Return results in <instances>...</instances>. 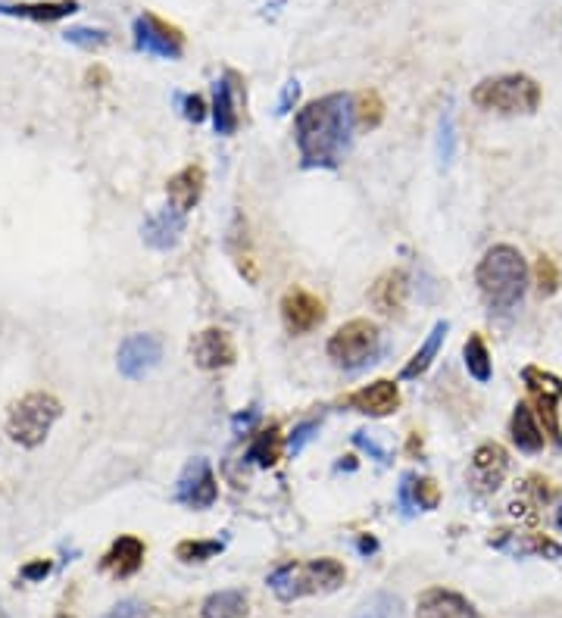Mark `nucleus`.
<instances>
[{"label": "nucleus", "mask_w": 562, "mask_h": 618, "mask_svg": "<svg viewBox=\"0 0 562 618\" xmlns=\"http://www.w3.org/2000/svg\"><path fill=\"white\" fill-rule=\"evenodd\" d=\"M353 128V97L325 94L297 113L294 141L303 169H338Z\"/></svg>", "instance_id": "f257e3e1"}, {"label": "nucleus", "mask_w": 562, "mask_h": 618, "mask_svg": "<svg viewBox=\"0 0 562 618\" xmlns=\"http://www.w3.org/2000/svg\"><path fill=\"white\" fill-rule=\"evenodd\" d=\"M475 285L484 303L494 309H513L528 291V263L513 244H497L481 256Z\"/></svg>", "instance_id": "f03ea898"}, {"label": "nucleus", "mask_w": 562, "mask_h": 618, "mask_svg": "<svg viewBox=\"0 0 562 618\" xmlns=\"http://www.w3.org/2000/svg\"><path fill=\"white\" fill-rule=\"evenodd\" d=\"M344 581H347V569L338 559H328V556L310 562H285L269 575V587L281 603L313 597V594H335Z\"/></svg>", "instance_id": "7ed1b4c3"}, {"label": "nucleus", "mask_w": 562, "mask_h": 618, "mask_svg": "<svg viewBox=\"0 0 562 618\" xmlns=\"http://www.w3.org/2000/svg\"><path fill=\"white\" fill-rule=\"evenodd\" d=\"M472 103L500 116H531L541 107V85L525 72L491 75L472 88Z\"/></svg>", "instance_id": "20e7f679"}, {"label": "nucleus", "mask_w": 562, "mask_h": 618, "mask_svg": "<svg viewBox=\"0 0 562 618\" xmlns=\"http://www.w3.org/2000/svg\"><path fill=\"white\" fill-rule=\"evenodd\" d=\"M60 416H63V403L54 394L32 391L10 406L7 434H10L13 444H19L25 450H35L38 444H44V437L50 434V428H54V422Z\"/></svg>", "instance_id": "39448f33"}, {"label": "nucleus", "mask_w": 562, "mask_h": 618, "mask_svg": "<svg viewBox=\"0 0 562 618\" xmlns=\"http://www.w3.org/2000/svg\"><path fill=\"white\" fill-rule=\"evenodd\" d=\"M328 359L341 369H363L381 350V331L369 319H350L328 338Z\"/></svg>", "instance_id": "423d86ee"}, {"label": "nucleus", "mask_w": 562, "mask_h": 618, "mask_svg": "<svg viewBox=\"0 0 562 618\" xmlns=\"http://www.w3.org/2000/svg\"><path fill=\"white\" fill-rule=\"evenodd\" d=\"M522 381L534 400V412H538L544 434L553 441L556 450H562V425H559V400H562V378L553 372H544L538 366H525Z\"/></svg>", "instance_id": "0eeeda50"}, {"label": "nucleus", "mask_w": 562, "mask_h": 618, "mask_svg": "<svg viewBox=\"0 0 562 618\" xmlns=\"http://www.w3.org/2000/svg\"><path fill=\"white\" fill-rule=\"evenodd\" d=\"M135 47L141 54H153L163 60H178L185 54V35L182 29H175L166 19L153 16V13H141L135 19Z\"/></svg>", "instance_id": "6e6552de"}, {"label": "nucleus", "mask_w": 562, "mask_h": 618, "mask_svg": "<svg viewBox=\"0 0 562 618\" xmlns=\"http://www.w3.org/2000/svg\"><path fill=\"white\" fill-rule=\"evenodd\" d=\"M219 497V487H216V475H213V466L210 459H191L182 478L175 484V500L188 506V509H210Z\"/></svg>", "instance_id": "1a4fd4ad"}, {"label": "nucleus", "mask_w": 562, "mask_h": 618, "mask_svg": "<svg viewBox=\"0 0 562 618\" xmlns=\"http://www.w3.org/2000/svg\"><path fill=\"white\" fill-rule=\"evenodd\" d=\"M160 359H163V344L157 334H129L119 347V372L138 381L157 369Z\"/></svg>", "instance_id": "9d476101"}, {"label": "nucleus", "mask_w": 562, "mask_h": 618, "mask_svg": "<svg viewBox=\"0 0 562 618\" xmlns=\"http://www.w3.org/2000/svg\"><path fill=\"white\" fill-rule=\"evenodd\" d=\"M506 472H509V453L494 441L481 444L469 459V484L478 494H494L506 481Z\"/></svg>", "instance_id": "9b49d317"}, {"label": "nucleus", "mask_w": 562, "mask_h": 618, "mask_svg": "<svg viewBox=\"0 0 562 618\" xmlns=\"http://www.w3.org/2000/svg\"><path fill=\"white\" fill-rule=\"evenodd\" d=\"M191 356L194 366L203 372H219L228 369L238 359L235 341L225 328H203L197 338L191 341Z\"/></svg>", "instance_id": "f8f14e48"}, {"label": "nucleus", "mask_w": 562, "mask_h": 618, "mask_svg": "<svg viewBox=\"0 0 562 618\" xmlns=\"http://www.w3.org/2000/svg\"><path fill=\"white\" fill-rule=\"evenodd\" d=\"M278 309H281V322H285L291 334H310L325 322V303L303 288H291L281 297Z\"/></svg>", "instance_id": "ddd939ff"}, {"label": "nucleus", "mask_w": 562, "mask_h": 618, "mask_svg": "<svg viewBox=\"0 0 562 618\" xmlns=\"http://www.w3.org/2000/svg\"><path fill=\"white\" fill-rule=\"evenodd\" d=\"M344 406L363 412V416H372V419H385V416H391V412L400 409V391H397V384L391 378H378V381L366 384V388L353 391L344 400Z\"/></svg>", "instance_id": "4468645a"}, {"label": "nucleus", "mask_w": 562, "mask_h": 618, "mask_svg": "<svg viewBox=\"0 0 562 618\" xmlns=\"http://www.w3.org/2000/svg\"><path fill=\"white\" fill-rule=\"evenodd\" d=\"M241 88V79L238 72H225L222 79L213 85V125H216V135H235L238 125H241V116H238V94Z\"/></svg>", "instance_id": "2eb2a0df"}, {"label": "nucleus", "mask_w": 562, "mask_h": 618, "mask_svg": "<svg viewBox=\"0 0 562 618\" xmlns=\"http://www.w3.org/2000/svg\"><path fill=\"white\" fill-rule=\"evenodd\" d=\"M416 618H478V612L456 590L428 587L416 603Z\"/></svg>", "instance_id": "dca6fc26"}, {"label": "nucleus", "mask_w": 562, "mask_h": 618, "mask_svg": "<svg viewBox=\"0 0 562 618\" xmlns=\"http://www.w3.org/2000/svg\"><path fill=\"white\" fill-rule=\"evenodd\" d=\"M203 188H207V172H203V166H197V163H194V166H185L182 172H175L169 182H166L169 206L182 213V216H188L194 206L200 203Z\"/></svg>", "instance_id": "f3484780"}, {"label": "nucleus", "mask_w": 562, "mask_h": 618, "mask_svg": "<svg viewBox=\"0 0 562 618\" xmlns=\"http://www.w3.org/2000/svg\"><path fill=\"white\" fill-rule=\"evenodd\" d=\"M406 294H410V278H406V272H400V269H391L385 275H378V281L369 291V303L381 316H397L406 306Z\"/></svg>", "instance_id": "a211bd4d"}, {"label": "nucleus", "mask_w": 562, "mask_h": 618, "mask_svg": "<svg viewBox=\"0 0 562 618\" xmlns=\"http://www.w3.org/2000/svg\"><path fill=\"white\" fill-rule=\"evenodd\" d=\"M182 231H185V216L172 210V206H166V210L160 213H153L144 228H141V235H144V244L153 247V250H169L175 247L178 241H182Z\"/></svg>", "instance_id": "6ab92c4d"}, {"label": "nucleus", "mask_w": 562, "mask_h": 618, "mask_svg": "<svg viewBox=\"0 0 562 618\" xmlns=\"http://www.w3.org/2000/svg\"><path fill=\"white\" fill-rule=\"evenodd\" d=\"M509 437L522 453H541L547 444V434L541 428L538 412H534L528 403H516L513 419H509Z\"/></svg>", "instance_id": "aec40b11"}, {"label": "nucleus", "mask_w": 562, "mask_h": 618, "mask_svg": "<svg viewBox=\"0 0 562 618\" xmlns=\"http://www.w3.org/2000/svg\"><path fill=\"white\" fill-rule=\"evenodd\" d=\"M144 556H147V547L141 540L132 534H122L104 556V572H110L113 578H132L144 565Z\"/></svg>", "instance_id": "412c9836"}, {"label": "nucleus", "mask_w": 562, "mask_h": 618, "mask_svg": "<svg viewBox=\"0 0 562 618\" xmlns=\"http://www.w3.org/2000/svg\"><path fill=\"white\" fill-rule=\"evenodd\" d=\"M491 547L509 550L516 556H544V559H559L562 547L547 534H513V531H500V537H491Z\"/></svg>", "instance_id": "4be33fe9"}, {"label": "nucleus", "mask_w": 562, "mask_h": 618, "mask_svg": "<svg viewBox=\"0 0 562 618\" xmlns=\"http://www.w3.org/2000/svg\"><path fill=\"white\" fill-rule=\"evenodd\" d=\"M79 10V0H41V4H0V13L32 19V22H57Z\"/></svg>", "instance_id": "5701e85b"}, {"label": "nucleus", "mask_w": 562, "mask_h": 618, "mask_svg": "<svg viewBox=\"0 0 562 618\" xmlns=\"http://www.w3.org/2000/svg\"><path fill=\"white\" fill-rule=\"evenodd\" d=\"M447 331H450V325L447 322H438L431 328V334L425 338V344L410 356V363L403 366V372H400V378L403 381H416V378H422L428 369H431V363H434V356L441 353V344H444V338H447Z\"/></svg>", "instance_id": "b1692460"}, {"label": "nucleus", "mask_w": 562, "mask_h": 618, "mask_svg": "<svg viewBox=\"0 0 562 618\" xmlns=\"http://www.w3.org/2000/svg\"><path fill=\"white\" fill-rule=\"evenodd\" d=\"M203 618H247L250 615V603L244 590H216L200 606Z\"/></svg>", "instance_id": "393cba45"}, {"label": "nucleus", "mask_w": 562, "mask_h": 618, "mask_svg": "<svg viewBox=\"0 0 562 618\" xmlns=\"http://www.w3.org/2000/svg\"><path fill=\"white\" fill-rule=\"evenodd\" d=\"M463 363L469 369V375L478 381V384H488L491 375H494V363H491V350L484 344L481 334H469V341L463 347Z\"/></svg>", "instance_id": "a878e982"}, {"label": "nucleus", "mask_w": 562, "mask_h": 618, "mask_svg": "<svg viewBox=\"0 0 562 618\" xmlns=\"http://www.w3.org/2000/svg\"><path fill=\"white\" fill-rule=\"evenodd\" d=\"M385 122V100H381L378 91H360L353 97V125L363 128V132H372Z\"/></svg>", "instance_id": "bb28decb"}, {"label": "nucleus", "mask_w": 562, "mask_h": 618, "mask_svg": "<svg viewBox=\"0 0 562 618\" xmlns=\"http://www.w3.org/2000/svg\"><path fill=\"white\" fill-rule=\"evenodd\" d=\"M247 459L257 462L263 469H272L275 462L281 459V434H278V425H269L266 431H260L253 437V444L247 450Z\"/></svg>", "instance_id": "cd10ccee"}, {"label": "nucleus", "mask_w": 562, "mask_h": 618, "mask_svg": "<svg viewBox=\"0 0 562 618\" xmlns=\"http://www.w3.org/2000/svg\"><path fill=\"white\" fill-rule=\"evenodd\" d=\"M353 618H406V606L397 594H372Z\"/></svg>", "instance_id": "c85d7f7f"}, {"label": "nucleus", "mask_w": 562, "mask_h": 618, "mask_svg": "<svg viewBox=\"0 0 562 618\" xmlns=\"http://www.w3.org/2000/svg\"><path fill=\"white\" fill-rule=\"evenodd\" d=\"M222 540H182V544L175 547V556L182 562H207L213 556L222 553Z\"/></svg>", "instance_id": "c756f323"}, {"label": "nucleus", "mask_w": 562, "mask_h": 618, "mask_svg": "<svg viewBox=\"0 0 562 618\" xmlns=\"http://www.w3.org/2000/svg\"><path fill=\"white\" fill-rule=\"evenodd\" d=\"M534 285H538V294L541 297H553L562 285V275H559V266L550 260V256H538V263H534Z\"/></svg>", "instance_id": "7c9ffc66"}, {"label": "nucleus", "mask_w": 562, "mask_h": 618, "mask_svg": "<svg viewBox=\"0 0 562 618\" xmlns=\"http://www.w3.org/2000/svg\"><path fill=\"white\" fill-rule=\"evenodd\" d=\"M63 38L75 47H85V50H97V47H104L110 44V32L104 29H85V25H79V29H66Z\"/></svg>", "instance_id": "2f4dec72"}, {"label": "nucleus", "mask_w": 562, "mask_h": 618, "mask_svg": "<svg viewBox=\"0 0 562 618\" xmlns=\"http://www.w3.org/2000/svg\"><path fill=\"white\" fill-rule=\"evenodd\" d=\"M413 503H416V509H438L441 506V487L434 484L431 478H419V481H413Z\"/></svg>", "instance_id": "473e14b6"}, {"label": "nucleus", "mask_w": 562, "mask_h": 618, "mask_svg": "<svg viewBox=\"0 0 562 618\" xmlns=\"http://www.w3.org/2000/svg\"><path fill=\"white\" fill-rule=\"evenodd\" d=\"M453 153H456L453 113H444V119H441V135H438V157H441V166H450Z\"/></svg>", "instance_id": "72a5a7b5"}, {"label": "nucleus", "mask_w": 562, "mask_h": 618, "mask_svg": "<svg viewBox=\"0 0 562 618\" xmlns=\"http://www.w3.org/2000/svg\"><path fill=\"white\" fill-rule=\"evenodd\" d=\"M316 431H319V422H300V425L291 431V437H288V450H291V453H300V450L316 437Z\"/></svg>", "instance_id": "f704fd0d"}, {"label": "nucleus", "mask_w": 562, "mask_h": 618, "mask_svg": "<svg viewBox=\"0 0 562 618\" xmlns=\"http://www.w3.org/2000/svg\"><path fill=\"white\" fill-rule=\"evenodd\" d=\"M182 113H185V119L188 122H203L207 119V100H203L200 94H188V97H182Z\"/></svg>", "instance_id": "c9c22d12"}, {"label": "nucleus", "mask_w": 562, "mask_h": 618, "mask_svg": "<svg viewBox=\"0 0 562 618\" xmlns=\"http://www.w3.org/2000/svg\"><path fill=\"white\" fill-rule=\"evenodd\" d=\"M141 615H144V606L138 600H122L113 609H107L100 618H141Z\"/></svg>", "instance_id": "e433bc0d"}, {"label": "nucleus", "mask_w": 562, "mask_h": 618, "mask_svg": "<svg viewBox=\"0 0 562 618\" xmlns=\"http://www.w3.org/2000/svg\"><path fill=\"white\" fill-rule=\"evenodd\" d=\"M297 97H300V82L291 79L285 88H281V97H278V116L291 113V110H294V103H297Z\"/></svg>", "instance_id": "4c0bfd02"}, {"label": "nucleus", "mask_w": 562, "mask_h": 618, "mask_svg": "<svg viewBox=\"0 0 562 618\" xmlns=\"http://www.w3.org/2000/svg\"><path fill=\"white\" fill-rule=\"evenodd\" d=\"M50 575V562L47 559H35L29 565H22V578L25 581H44Z\"/></svg>", "instance_id": "58836bf2"}, {"label": "nucleus", "mask_w": 562, "mask_h": 618, "mask_svg": "<svg viewBox=\"0 0 562 618\" xmlns=\"http://www.w3.org/2000/svg\"><path fill=\"white\" fill-rule=\"evenodd\" d=\"M413 481H416V475H403V481H400V503L406 506V512L416 509V503H413Z\"/></svg>", "instance_id": "ea45409f"}, {"label": "nucleus", "mask_w": 562, "mask_h": 618, "mask_svg": "<svg viewBox=\"0 0 562 618\" xmlns=\"http://www.w3.org/2000/svg\"><path fill=\"white\" fill-rule=\"evenodd\" d=\"M353 444H356V447H363V450H369V453H372V456H375L378 462H388V453L381 450V447H378L375 441H369L366 434H356V437H353Z\"/></svg>", "instance_id": "a19ab883"}, {"label": "nucleus", "mask_w": 562, "mask_h": 618, "mask_svg": "<svg viewBox=\"0 0 562 618\" xmlns=\"http://www.w3.org/2000/svg\"><path fill=\"white\" fill-rule=\"evenodd\" d=\"M257 416H260V409H257V406H250V412H247V416H244V412H241V416L235 419V431H238V434H241V431H250V425L257 422Z\"/></svg>", "instance_id": "79ce46f5"}, {"label": "nucleus", "mask_w": 562, "mask_h": 618, "mask_svg": "<svg viewBox=\"0 0 562 618\" xmlns=\"http://www.w3.org/2000/svg\"><path fill=\"white\" fill-rule=\"evenodd\" d=\"M375 550H378V540H375V537H360V553L369 556V553H375Z\"/></svg>", "instance_id": "37998d69"}, {"label": "nucleus", "mask_w": 562, "mask_h": 618, "mask_svg": "<svg viewBox=\"0 0 562 618\" xmlns=\"http://www.w3.org/2000/svg\"><path fill=\"white\" fill-rule=\"evenodd\" d=\"M556 522H559V528H562V506H559V515H556Z\"/></svg>", "instance_id": "c03bdc74"}, {"label": "nucleus", "mask_w": 562, "mask_h": 618, "mask_svg": "<svg viewBox=\"0 0 562 618\" xmlns=\"http://www.w3.org/2000/svg\"><path fill=\"white\" fill-rule=\"evenodd\" d=\"M57 618H75V615H69V612H60Z\"/></svg>", "instance_id": "a18cd8bd"}]
</instances>
